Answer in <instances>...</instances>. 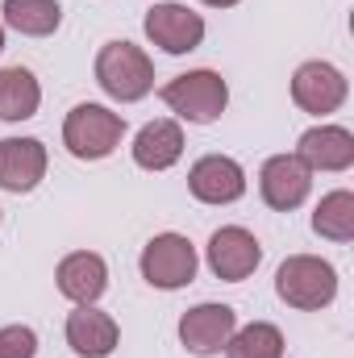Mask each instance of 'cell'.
Returning a JSON list of instances; mask_svg holds the SVG:
<instances>
[{"mask_svg": "<svg viewBox=\"0 0 354 358\" xmlns=\"http://www.w3.org/2000/svg\"><path fill=\"white\" fill-rule=\"evenodd\" d=\"M96 84L108 100L117 104H138L155 92V63L142 46L125 42V38H113L96 50Z\"/></svg>", "mask_w": 354, "mask_h": 358, "instance_id": "1", "label": "cell"}, {"mask_svg": "<svg viewBox=\"0 0 354 358\" xmlns=\"http://www.w3.org/2000/svg\"><path fill=\"white\" fill-rule=\"evenodd\" d=\"M129 125L117 108L96 104V100H80L67 117H63V146L71 159L80 163H100L108 159L121 142H125Z\"/></svg>", "mask_w": 354, "mask_h": 358, "instance_id": "2", "label": "cell"}, {"mask_svg": "<svg viewBox=\"0 0 354 358\" xmlns=\"http://www.w3.org/2000/svg\"><path fill=\"white\" fill-rule=\"evenodd\" d=\"M275 296L296 313H321L338 300V267L321 255H288L275 271Z\"/></svg>", "mask_w": 354, "mask_h": 358, "instance_id": "3", "label": "cell"}, {"mask_svg": "<svg viewBox=\"0 0 354 358\" xmlns=\"http://www.w3.org/2000/svg\"><path fill=\"white\" fill-rule=\"evenodd\" d=\"M159 96L176 113V121H187V125H213L229 108V84L213 67H196V71H183L176 80H167L159 88Z\"/></svg>", "mask_w": 354, "mask_h": 358, "instance_id": "4", "label": "cell"}, {"mask_svg": "<svg viewBox=\"0 0 354 358\" xmlns=\"http://www.w3.org/2000/svg\"><path fill=\"white\" fill-rule=\"evenodd\" d=\"M138 271H142V279H146L150 287H159V292H179V287H187V283L196 279L200 255H196V246H192L187 234L167 229V234H155V238L142 246Z\"/></svg>", "mask_w": 354, "mask_h": 358, "instance_id": "5", "label": "cell"}, {"mask_svg": "<svg viewBox=\"0 0 354 358\" xmlns=\"http://www.w3.org/2000/svg\"><path fill=\"white\" fill-rule=\"evenodd\" d=\"M351 100V80L330 59H309L292 71V104L309 117H330Z\"/></svg>", "mask_w": 354, "mask_h": 358, "instance_id": "6", "label": "cell"}, {"mask_svg": "<svg viewBox=\"0 0 354 358\" xmlns=\"http://www.w3.org/2000/svg\"><path fill=\"white\" fill-rule=\"evenodd\" d=\"M142 34L150 46H159L163 55H192L204 46V17L179 0H163V4H150L146 17H142Z\"/></svg>", "mask_w": 354, "mask_h": 358, "instance_id": "7", "label": "cell"}, {"mask_svg": "<svg viewBox=\"0 0 354 358\" xmlns=\"http://www.w3.org/2000/svg\"><path fill=\"white\" fill-rule=\"evenodd\" d=\"M204 263L221 283H242L263 263V242L246 225H221V229H213V238L204 246Z\"/></svg>", "mask_w": 354, "mask_h": 358, "instance_id": "8", "label": "cell"}, {"mask_svg": "<svg viewBox=\"0 0 354 358\" xmlns=\"http://www.w3.org/2000/svg\"><path fill=\"white\" fill-rule=\"evenodd\" d=\"M234 329H238V313L229 304H217V300L192 304L176 325L179 346L196 358H217L225 350V342L234 338Z\"/></svg>", "mask_w": 354, "mask_h": 358, "instance_id": "9", "label": "cell"}, {"mask_svg": "<svg viewBox=\"0 0 354 358\" xmlns=\"http://www.w3.org/2000/svg\"><path fill=\"white\" fill-rule=\"evenodd\" d=\"M250 179L246 167L229 155H204L187 167V192L200 200V204H213V208H225V204H238L246 196Z\"/></svg>", "mask_w": 354, "mask_h": 358, "instance_id": "10", "label": "cell"}, {"mask_svg": "<svg viewBox=\"0 0 354 358\" xmlns=\"http://www.w3.org/2000/svg\"><path fill=\"white\" fill-rule=\"evenodd\" d=\"M313 176H342L354 167V134L346 125H334V121H321L313 129L300 134L296 150H292Z\"/></svg>", "mask_w": 354, "mask_h": 358, "instance_id": "11", "label": "cell"}, {"mask_svg": "<svg viewBox=\"0 0 354 358\" xmlns=\"http://www.w3.org/2000/svg\"><path fill=\"white\" fill-rule=\"evenodd\" d=\"M259 196L275 213H296L313 196V171L296 155H271L259 167Z\"/></svg>", "mask_w": 354, "mask_h": 358, "instance_id": "12", "label": "cell"}, {"mask_svg": "<svg viewBox=\"0 0 354 358\" xmlns=\"http://www.w3.org/2000/svg\"><path fill=\"white\" fill-rule=\"evenodd\" d=\"M50 167L42 138H0V187L13 196L34 192Z\"/></svg>", "mask_w": 354, "mask_h": 358, "instance_id": "13", "label": "cell"}, {"mask_svg": "<svg viewBox=\"0 0 354 358\" xmlns=\"http://www.w3.org/2000/svg\"><path fill=\"white\" fill-rule=\"evenodd\" d=\"M63 334H67V346L76 358H108L121 346V325L96 304H76L67 313Z\"/></svg>", "mask_w": 354, "mask_h": 358, "instance_id": "14", "label": "cell"}, {"mask_svg": "<svg viewBox=\"0 0 354 358\" xmlns=\"http://www.w3.org/2000/svg\"><path fill=\"white\" fill-rule=\"evenodd\" d=\"M55 283L71 304H100V296L108 292V263L96 250H71L59 259Z\"/></svg>", "mask_w": 354, "mask_h": 358, "instance_id": "15", "label": "cell"}, {"mask_svg": "<svg viewBox=\"0 0 354 358\" xmlns=\"http://www.w3.org/2000/svg\"><path fill=\"white\" fill-rule=\"evenodd\" d=\"M134 163L142 171H171L179 159H183V125L176 117H155L146 121L138 134H134V146H129Z\"/></svg>", "mask_w": 354, "mask_h": 358, "instance_id": "16", "label": "cell"}, {"mask_svg": "<svg viewBox=\"0 0 354 358\" xmlns=\"http://www.w3.org/2000/svg\"><path fill=\"white\" fill-rule=\"evenodd\" d=\"M42 108V84L29 67H0V121L21 125L29 117H38Z\"/></svg>", "mask_w": 354, "mask_h": 358, "instance_id": "17", "label": "cell"}, {"mask_svg": "<svg viewBox=\"0 0 354 358\" xmlns=\"http://www.w3.org/2000/svg\"><path fill=\"white\" fill-rule=\"evenodd\" d=\"M0 21L4 29L21 34V38H50L63 25V4L59 0H4L0 4Z\"/></svg>", "mask_w": 354, "mask_h": 358, "instance_id": "18", "label": "cell"}, {"mask_svg": "<svg viewBox=\"0 0 354 358\" xmlns=\"http://www.w3.org/2000/svg\"><path fill=\"white\" fill-rule=\"evenodd\" d=\"M313 234L334 242V246H346L354 242V192L351 187H334L317 200L313 208Z\"/></svg>", "mask_w": 354, "mask_h": 358, "instance_id": "19", "label": "cell"}, {"mask_svg": "<svg viewBox=\"0 0 354 358\" xmlns=\"http://www.w3.org/2000/svg\"><path fill=\"white\" fill-rule=\"evenodd\" d=\"M225 358H283L288 355V342H283V329L271 325V321H250V325H238L234 338L225 342Z\"/></svg>", "mask_w": 354, "mask_h": 358, "instance_id": "20", "label": "cell"}, {"mask_svg": "<svg viewBox=\"0 0 354 358\" xmlns=\"http://www.w3.org/2000/svg\"><path fill=\"white\" fill-rule=\"evenodd\" d=\"M0 358H38L34 325H0Z\"/></svg>", "mask_w": 354, "mask_h": 358, "instance_id": "21", "label": "cell"}, {"mask_svg": "<svg viewBox=\"0 0 354 358\" xmlns=\"http://www.w3.org/2000/svg\"><path fill=\"white\" fill-rule=\"evenodd\" d=\"M200 4H208V8H234V4H242V0H200Z\"/></svg>", "mask_w": 354, "mask_h": 358, "instance_id": "22", "label": "cell"}, {"mask_svg": "<svg viewBox=\"0 0 354 358\" xmlns=\"http://www.w3.org/2000/svg\"><path fill=\"white\" fill-rule=\"evenodd\" d=\"M4 38H8V29H4V21H0V50H4Z\"/></svg>", "mask_w": 354, "mask_h": 358, "instance_id": "23", "label": "cell"}, {"mask_svg": "<svg viewBox=\"0 0 354 358\" xmlns=\"http://www.w3.org/2000/svg\"><path fill=\"white\" fill-rule=\"evenodd\" d=\"M0 221H4V213H0Z\"/></svg>", "mask_w": 354, "mask_h": 358, "instance_id": "24", "label": "cell"}]
</instances>
